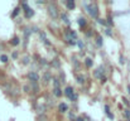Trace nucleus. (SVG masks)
Returning <instances> with one entry per match:
<instances>
[{
  "mask_svg": "<svg viewBox=\"0 0 130 121\" xmlns=\"http://www.w3.org/2000/svg\"><path fill=\"white\" fill-rule=\"evenodd\" d=\"M86 9H87V11L90 13V15H92L93 18H97V13H99V9H97V6H96V5L88 4V5H86Z\"/></svg>",
  "mask_w": 130,
  "mask_h": 121,
  "instance_id": "obj_1",
  "label": "nucleus"
},
{
  "mask_svg": "<svg viewBox=\"0 0 130 121\" xmlns=\"http://www.w3.org/2000/svg\"><path fill=\"white\" fill-rule=\"evenodd\" d=\"M47 9H48V13L51 14V16H52V18H57V15H58V11H57V6H56V5H53V4H49V5L47 6Z\"/></svg>",
  "mask_w": 130,
  "mask_h": 121,
  "instance_id": "obj_2",
  "label": "nucleus"
},
{
  "mask_svg": "<svg viewBox=\"0 0 130 121\" xmlns=\"http://www.w3.org/2000/svg\"><path fill=\"white\" fill-rule=\"evenodd\" d=\"M64 93H66V96L70 97L72 101H75V100L77 98V96L73 93V88H72V87H67V88L64 90Z\"/></svg>",
  "mask_w": 130,
  "mask_h": 121,
  "instance_id": "obj_3",
  "label": "nucleus"
},
{
  "mask_svg": "<svg viewBox=\"0 0 130 121\" xmlns=\"http://www.w3.org/2000/svg\"><path fill=\"white\" fill-rule=\"evenodd\" d=\"M28 78L32 81V82H37L39 77H38V75H37L36 72H29V73H28Z\"/></svg>",
  "mask_w": 130,
  "mask_h": 121,
  "instance_id": "obj_4",
  "label": "nucleus"
},
{
  "mask_svg": "<svg viewBox=\"0 0 130 121\" xmlns=\"http://www.w3.org/2000/svg\"><path fill=\"white\" fill-rule=\"evenodd\" d=\"M58 110H59L61 112H66V111L68 110V106H67L66 103H59V106H58Z\"/></svg>",
  "mask_w": 130,
  "mask_h": 121,
  "instance_id": "obj_5",
  "label": "nucleus"
},
{
  "mask_svg": "<svg viewBox=\"0 0 130 121\" xmlns=\"http://www.w3.org/2000/svg\"><path fill=\"white\" fill-rule=\"evenodd\" d=\"M33 14H34V11H33L30 8L25 11V16H27V18H32V16H33Z\"/></svg>",
  "mask_w": 130,
  "mask_h": 121,
  "instance_id": "obj_6",
  "label": "nucleus"
},
{
  "mask_svg": "<svg viewBox=\"0 0 130 121\" xmlns=\"http://www.w3.org/2000/svg\"><path fill=\"white\" fill-rule=\"evenodd\" d=\"M95 76H96L97 78H102V77H104V76H102V68L97 70V71L95 72Z\"/></svg>",
  "mask_w": 130,
  "mask_h": 121,
  "instance_id": "obj_7",
  "label": "nucleus"
},
{
  "mask_svg": "<svg viewBox=\"0 0 130 121\" xmlns=\"http://www.w3.org/2000/svg\"><path fill=\"white\" fill-rule=\"evenodd\" d=\"M53 93L57 96V97H59L61 95H62V92H61V90H59V87H54V91H53Z\"/></svg>",
  "mask_w": 130,
  "mask_h": 121,
  "instance_id": "obj_8",
  "label": "nucleus"
},
{
  "mask_svg": "<svg viewBox=\"0 0 130 121\" xmlns=\"http://www.w3.org/2000/svg\"><path fill=\"white\" fill-rule=\"evenodd\" d=\"M66 5H67L68 9H75V3H73V1H67Z\"/></svg>",
  "mask_w": 130,
  "mask_h": 121,
  "instance_id": "obj_9",
  "label": "nucleus"
},
{
  "mask_svg": "<svg viewBox=\"0 0 130 121\" xmlns=\"http://www.w3.org/2000/svg\"><path fill=\"white\" fill-rule=\"evenodd\" d=\"M10 43H11L13 45H18V44H19V38H18V37H14V38L11 39Z\"/></svg>",
  "mask_w": 130,
  "mask_h": 121,
  "instance_id": "obj_10",
  "label": "nucleus"
},
{
  "mask_svg": "<svg viewBox=\"0 0 130 121\" xmlns=\"http://www.w3.org/2000/svg\"><path fill=\"white\" fill-rule=\"evenodd\" d=\"M105 111H106V115L110 117V119H112L114 116H112V114H110V109H109V106H105Z\"/></svg>",
  "mask_w": 130,
  "mask_h": 121,
  "instance_id": "obj_11",
  "label": "nucleus"
},
{
  "mask_svg": "<svg viewBox=\"0 0 130 121\" xmlns=\"http://www.w3.org/2000/svg\"><path fill=\"white\" fill-rule=\"evenodd\" d=\"M85 64H86L87 67H91V66H92V61H91V58H86V59H85Z\"/></svg>",
  "mask_w": 130,
  "mask_h": 121,
  "instance_id": "obj_12",
  "label": "nucleus"
},
{
  "mask_svg": "<svg viewBox=\"0 0 130 121\" xmlns=\"http://www.w3.org/2000/svg\"><path fill=\"white\" fill-rule=\"evenodd\" d=\"M78 24H80L81 27H85V24H86V20H85L84 18H80V19H78Z\"/></svg>",
  "mask_w": 130,
  "mask_h": 121,
  "instance_id": "obj_13",
  "label": "nucleus"
},
{
  "mask_svg": "<svg viewBox=\"0 0 130 121\" xmlns=\"http://www.w3.org/2000/svg\"><path fill=\"white\" fill-rule=\"evenodd\" d=\"M0 61L1 62H8V56H5V54H3V56H0Z\"/></svg>",
  "mask_w": 130,
  "mask_h": 121,
  "instance_id": "obj_14",
  "label": "nucleus"
},
{
  "mask_svg": "<svg viewBox=\"0 0 130 121\" xmlns=\"http://www.w3.org/2000/svg\"><path fill=\"white\" fill-rule=\"evenodd\" d=\"M96 44H97V47H101V45H102V39H101V37H97Z\"/></svg>",
  "mask_w": 130,
  "mask_h": 121,
  "instance_id": "obj_15",
  "label": "nucleus"
},
{
  "mask_svg": "<svg viewBox=\"0 0 130 121\" xmlns=\"http://www.w3.org/2000/svg\"><path fill=\"white\" fill-rule=\"evenodd\" d=\"M19 10H20V9H19V8H15V9H14V11H13V14H11V15H13V16H15V15H18V14H19Z\"/></svg>",
  "mask_w": 130,
  "mask_h": 121,
  "instance_id": "obj_16",
  "label": "nucleus"
},
{
  "mask_svg": "<svg viewBox=\"0 0 130 121\" xmlns=\"http://www.w3.org/2000/svg\"><path fill=\"white\" fill-rule=\"evenodd\" d=\"M62 19H63V22H64L66 24H70V20H68V18H67V16L64 15V14L62 15Z\"/></svg>",
  "mask_w": 130,
  "mask_h": 121,
  "instance_id": "obj_17",
  "label": "nucleus"
},
{
  "mask_svg": "<svg viewBox=\"0 0 130 121\" xmlns=\"http://www.w3.org/2000/svg\"><path fill=\"white\" fill-rule=\"evenodd\" d=\"M77 78H78V82H80V83H84V82H85V77H84V76H78Z\"/></svg>",
  "mask_w": 130,
  "mask_h": 121,
  "instance_id": "obj_18",
  "label": "nucleus"
},
{
  "mask_svg": "<svg viewBox=\"0 0 130 121\" xmlns=\"http://www.w3.org/2000/svg\"><path fill=\"white\" fill-rule=\"evenodd\" d=\"M105 33H106L107 36H111V34H112V33H111V29H110V28H107V29L105 30Z\"/></svg>",
  "mask_w": 130,
  "mask_h": 121,
  "instance_id": "obj_19",
  "label": "nucleus"
},
{
  "mask_svg": "<svg viewBox=\"0 0 130 121\" xmlns=\"http://www.w3.org/2000/svg\"><path fill=\"white\" fill-rule=\"evenodd\" d=\"M77 44H78V47H81V48L84 47V43H82L81 40H77Z\"/></svg>",
  "mask_w": 130,
  "mask_h": 121,
  "instance_id": "obj_20",
  "label": "nucleus"
},
{
  "mask_svg": "<svg viewBox=\"0 0 130 121\" xmlns=\"http://www.w3.org/2000/svg\"><path fill=\"white\" fill-rule=\"evenodd\" d=\"M24 63H29V58H28V57L24 58Z\"/></svg>",
  "mask_w": 130,
  "mask_h": 121,
  "instance_id": "obj_21",
  "label": "nucleus"
},
{
  "mask_svg": "<svg viewBox=\"0 0 130 121\" xmlns=\"http://www.w3.org/2000/svg\"><path fill=\"white\" fill-rule=\"evenodd\" d=\"M76 121H84V120H82L81 117H77V119H76Z\"/></svg>",
  "mask_w": 130,
  "mask_h": 121,
  "instance_id": "obj_22",
  "label": "nucleus"
}]
</instances>
